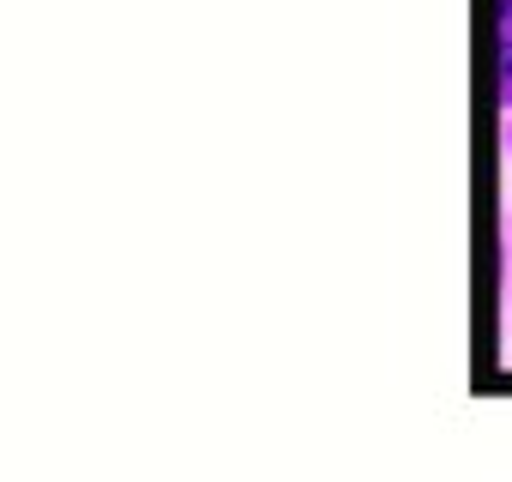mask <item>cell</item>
<instances>
[{
  "mask_svg": "<svg viewBox=\"0 0 512 482\" xmlns=\"http://www.w3.org/2000/svg\"><path fill=\"white\" fill-rule=\"evenodd\" d=\"M500 103L512 109V37H506V49H500Z\"/></svg>",
  "mask_w": 512,
  "mask_h": 482,
  "instance_id": "1",
  "label": "cell"
},
{
  "mask_svg": "<svg viewBox=\"0 0 512 482\" xmlns=\"http://www.w3.org/2000/svg\"><path fill=\"white\" fill-rule=\"evenodd\" d=\"M500 31L512 37V0H500Z\"/></svg>",
  "mask_w": 512,
  "mask_h": 482,
  "instance_id": "2",
  "label": "cell"
}]
</instances>
